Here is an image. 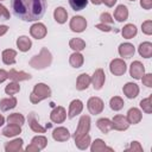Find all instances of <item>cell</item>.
I'll return each instance as SVG.
<instances>
[{"label": "cell", "instance_id": "7402d4cb", "mask_svg": "<svg viewBox=\"0 0 152 152\" xmlns=\"http://www.w3.org/2000/svg\"><path fill=\"white\" fill-rule=\"evenodd\" d=\"M15 57H17V51L13 49H5L1 53V58L4 64L6 65H13L15 64Z\"/></svg>", "mask_w": 152, "mask_h": 152}, {"label": "cell", "instance_id": "e575fe53", "mask_svg": "<svg viewBox=\"0 0 152 152\" xmlns=\"http://www.w3.org/2000/svg\"><path fill=\"white\" fill-rule=\"evenodd\" d=\"M124 100L120 97V96H113L110 100H109V107L114 112H118V110H121L124 108Z\"/></svg>", "mask_w": 152, "mask_h": 152}, {"label": "cell", "instance_id": "4dcf8cb0", "mask_svg": "<svg viewBox=\"0 0 152 152\" xmlns=\"http://www.w3.org/2000/svg\"><path fill=\"white\" fill-rule=\"evenodd\" d=\"M18 101L14 96H10V97H6V99H2L0 100V109L2 112H7L10 109H13L15 106H17Z\"/></svg>", "mask_w": 152, "mask_h": 152}, {"label": "cell", "instance_id": "ba28073f", "mask_svg": "<svg viewBox=\"0 0 152 152\" xmlns=\"http://www.w3.org/2000/svg\"><path fill=\"white\" fill-rule=\"evenodd\" d=\"M90 80H91L90 83L93 84V88H94L95 90L102 89V87H103V84H104V81H106V74H104L103 69H101V68L96 69V70L94 71L93 76L90 77Z\"/></svg>", "mask_w": 152, "mask_h": 152}, {"label": "cell", "instance_id": "7bdbcfd3", "mask_svg": "<svg viewBox=\"0 0 152 152\" xmlns=\"http://www.w3.org/2000/svg\"><path fill=\"white\" fill-rule=\"evenodd\" d=\"M126 152H141L142 151V146L140 145V142L139 141H132L131 142V145H129V147H127L126 150H125Z\"/></svg>", "mask_w": 152, "mask_h": 152}, {"label": "cell", "instance_id": "d590c367", "mask_svg": "<svg viewBox=\"0 0 152 152\" xmlns=\"http://www.w3.org/2000/svg\"><path fill=\"white\" fill-rule=\"evenodd\" d=\"M7 122L8 124H14V125L23 126L25 124V118L20 113H13V114H10L7 116Z\"/></svg>", "mask_w": 152, "mask_h": 152}, {"label": "cell", "instance_id": "8992f818", "mask_svg": "<svg viewBox=\"0 0 152 152\" xmlns=\"http://www.w3.org/2000/svg\"><path fill=\"white\" fill-rule=\"evenodd\" d=\"M109 70L114 76H122V75H125V72L127 70V65L124 59L114 58L109 63Z\"/></svg>", "mask_w": 152, "mask_h": 152}, {"label": "cell", "instance_id": "2e32d148", "mask_svg": "<svg viewBox=\"0 0 152 152\" xmlns=\"http://www.w3.org/2000/svg\"><path fill=\"white\" fill-rule=\"evenodd\" d=\"M83 110V102L78 99H75L70 102L69 104V110H68V118L69 119H72L75 118L76 115L81 114Z\"/></svg>", "mask_w": 152, "mask_h": 152}, {"label": "cell", "instance_id": "ffe728a7", "mask_svg": "<svg viewBox=\"0 0 152 152\" xmlns=\"http://www.w3.org/2000/svg\"><path fill=\"white\" fill-rule=\"evenodd\" d=\"M20 133H21V126L14 125V124H8L1 131V134L6 138H13L15 135H19Z\"/></svg>", "mask_w": 152, "mask_h": 152}, {"label": "cell", "instance_id": "74e56055", "mask_svg": "<svg viewBox=\"0 0 152 152\" xmlns=\"http://www.w3.org/2000/svg\"><path fill=\"white\" fill-rule=\"evenodd\" d=\"M20 91V86H19V82H10L6 87H5V93L7 95H15L17 93Z\"/></svg>", "mask_w": 152, "mask_h": 152}, {"label": "cell", "instance_id": "bcb514c9", "mask_svg": "<svg viewBox=\"0 0 152 152\" xmlns=\"http://www.w3.org/2000/svg\"><path fill=\"white\" fill-rule=\"evenodd\" d=\"M96 28H99L100 31H103V32H110L112 31V26L110 25H107V24H103V23H100V24H96L95 25Z\"/></svg>", "mask_w": 152, "mask_h": 152}, {"label": "cell", "instance_id": "4316f807", "mask_svg": "<svg viewBox=\"0 0 152 152\" xmlns=\"http://www.w3.org/2000/svg\"><path fill=\"white\" fill-rule=\"evenodd\" d=\"M83 63H84V57H83V55L81 52L75 51L74 53L70 55V57H69V64L72 68H76V69L77 68H81L83 65Z\"/></svg>", "mask_w": 152, "mask_h": 152}, {"label": "cell", "instance_id": "3957f363", "mask_svg": "<svg viewBox=\"0 0 152 152\" xmlns=\"http://www.w3.org/2000/svg\"><path fill=\"white\" fill-rule=\"evenodd\" d=\"M50 96H51V88L45 83H37L33 87L32 93L30 94V101L31 103L36 104Z\"/></svg>", "mask_w": 152, "mask_h": 152}, {"label": "cell", "instance_id": "f907efd6", "mask_svg": "<svg viewBox=\"0 0 152 152\" xmlns=\"http://www.w3.org/2000/svg\"><path fill=\"white\" fill-rule=\"evenodd\" d=\"M118 0H102V2L107 6V7H113L115 4H116Z\"/></svg>", "mask_w": 152, "mask_h": 152}, {"label": "cell", "instance_id": "d6986e66", "mask_svg": "<svg viewBox=\"0 0 152 152\" xmlns=\"http://www.w3.org/2000/svg\"><path fill=\"white\" fill-rule=\"evenodd\" d=\"M126 118H127L129 125H137V124H139V122L141 121V119H142V113H141V110H140L139 108L133 107V108H129V109H128Z\"/></svg>", "mask_w": 152, "mask_h": 152}, {"label": "cell", "instance_id": "52a82bcc", "mask_svg": "<svg viewBox=\"0 0 152 152\" xmlns=\"http://www.w3.org/2000/svg\"><path fill=\"white\" fill-rule=\"evenodd\" d=\"M69 26H70V30L72 32L81 33L87 28V20L82 15H75V17H72L70 19Z\"/></svg>", "mask_w": 152, "mask_h": 152}, {"label": "cell", "instance_id": "ab89813d", "mask_svg": "<svg viewBox=\"0 0 152 152\" xmlns=\"http://www.w3.org/2000/svg\"><path fill=\"white\" fill-rule=\"evenodd\" d=\"M140 108L145 113H147V114H151L152 113V95H150L148 97L142 99L140 101Z\"/></svg>", "mask_w": 152, "mask_h": 152}, {"label": "cell", "instance_id": "60d3db41", "mask_svg": "<svg viewBox=\"0 0 152 152\" xmlns=\"http://www.w3.org/2000/svg\"><path fill=\"white\" fill-rule=\"evenodd\" d=\"M141 30H142V33L147 34V36H151L152 34V20H146L141 24Z\"/></svg>", "mask_w": 152, "mask_h": 152}, {"label": "cell", "instance_id": "f35d334b", "mask_svg": "<svg viewBox=\"0 0 152 152\" xmlns=\"http://www.w3.org/2000/svg\"><path fill=\"white\" fill-rule=\"evenodd\" d=\"M89 0H69V5L74 11H82L87 7Z\"/></svg>", "mask_w": 152, "mask_h": 152}, {"label": "cell", "instance_id": "5bb4252c", "mask_svg": "<svg viewBox=\"0 0 152 152\" xmlns=\"http://www.w3.org/2000/svg\"><path fill=\"white\" fill-rule=\"evenodd\" d=\"M112 125H113V129H116V131H126L129 127V122L127 118L121 114H118L113 118Z\"/></svg>", "mask_w": 152, "mask_h": 152}, {"label": "cell", "instance_id": "ac0fdd59", "mask_svg": "<svg viewBox=\"0 0 152 152\" xmlns=\"http://www.w3.org/2000/svg\"><path fill=\"white\" fill-rule=\"evenodd\" d=\"M118 51H119L120 57H122V58H131V57H133V55L135 52V48L131 43H121L119 45Z\"/></svg>", "mask_w": 152, "mask_h": 152}, {"label": "cell", "instance_id": "db71d44e", "mask_svg": "<svg viewBox=\"0 0 152 152\" xmlns=\"http://www.w3.org/2000/svg\"><path fill=\"white\" fill-rule=\"evenodd\" d=\"M4 124H5V118L2 116V114H0V127H1Z\"/></svg>", "mask_w": 152, "mask_h": 152}, {"label": "cell", "instance_id": "30bf717a", "mask_svg": "<svg viewBox=\"0 0 152 152\" xmlns=\"http://www.w3.org/2000/svg\"><path fill=\"white\" fill-rule=\"evenodd\" d=\"M48 33V28L43 23H34L30 27V34L34 39H43Z\"/></svg>", "mask_w": 152, "mask_h": 152}, {"label": "cell", "instance_id": "e0dca14e", "mask_svg": "<svg viewBox=\"0 0 152 152\" xmlns=\"http://www.w3.org/2000/svg\"><path fill=\"white\" fill-rule=\"evenodd\" d=\"M27 120H28V126H30L31 131H33L34 133H45V132H46V127L42 126V125L38 122V119H37L34 112L30 113Z\"/></svg>", "mask_w": 152, "mask_h": 152}, {"label": "cell", "instance_id": "9f6ffc18", "mask_svg": "<svg viewBox=\"0 0 152 152\" xmlns=\"http://www.w3.org/2000/svg\"><path fill=\"white\" fill-rule=\"evenodd\" d=\"M1 1H4V0H0V2H1Z\"/></svg>", "mask_w": 152, "mask_h": 152}, {"label": "cell", "instance_id": "9c48e42d", "mask_svg": "<svg viewBox=\"0 0 152 152\" xmlns=\"http://www.w3.org/2000/svg\"><path fill=\"white\" fill-rule=\"evenodd\" d=\"M66 119V110L62 106L55 107L50 113V120L53 124H63Z\"/></svg>", "mask_w": 152, "mask_h": 152}, {"label": "cell", "instance_id": "836d02e7", "mask_svg": "<svg viewBox=\"0 0 152 152\" xmlns=\"http://www.w3.org/2000/svg\"><path fill=\"white\" fill-rule=\"evenodd\" d=\"M69 46L70 49H72L74 51H82L86 49V42L81 38H71L69 40Z\"/></svg>", "mask_w": 152, "mask_h": 152}, {"label": "cell", "instance_id": "7c38bea8", "mask_svg": "<svg viewBox=\"0 0 152 152\" xmlns=\"http://www.w3.org/2000/svg\"><path fill=\"white\" fill-rule=\"evenodd\" d=\"M7 78H10L11 81H14V82H21V81L31 80L32 76H31V74H28V72L18 71V70H15V69H11L10 71H7Z\"/></svg>", "mask_w": 152, "mask_h": 152}, {"label": "cell", "instance_id": "6da1fadb", "mask_svg": "<svg viewBox=\"0 0 152 152\" xmlns=\"http://www.w3.org/2000/svg\"><path fill=\"white\" fill-rule=\"evenodd\" d=\"M13 14L24 21H37L43 18L46 0H11Z\"/></svg>", "mask_w": 152, "mask_h": 152}, {"label": "cell", "instance_id": "11a10c76", "mask_svg": "<svg viewBox=\"0 0 152 152\" xmlns=\"http://www.w3.org/2000/svg\"><path fill=\"white\" fill-rule=\"evenodd\" d=\"M128 1H135V0H128Z\"/></svg>", "mask_w": 152, "mask_h": 152}, {"label": "cell", "instance_id": "484cf974", "mask_svg": "<svg viewBox=\"0 0 152 152\" xmlns=\"http://www.w3.org/2000/svg\"><path fill=\"white\" fill-rule=\"evenodd\" d=\"M32 46V42L27 36H20L17 39V48L21 52H27Z\"/></svg>", "mask_w": 152, "mask_h": 152}, {"label": "cell", "instance_id": "f1b7e54d", "mask_svg": "<svg viewBox=\"0 0 152 152\" xmlns=\"http://www.w3.org/2000/svg\"><path fill=\"white\" fill-rule=\"evenodd\" d=\"M138 52L144 58H151L152 57V43L151 42L140 43V45L138 48Z\"/></svg>", "mask_w": 152, "mask_h": 152}, {"label": "cell", "instance_id": "8fae6325", "mask_svg": "<svg viewBox=\"0 0 152 152\" xmlns=\"http://www.w3.org/2000/svg\"><path fill=\"white\" fill-rule=\"evenodd\" d=\"M145 74V66L140 61H134L129 66V75L134 80H140Z\"/></svg>", "mask_w": 152, "mask_h": 152}, {"label": "cell", "instance_id": "277c9868", "mask_svg": "<svg viewBox=\"0 0 152 152\" xmlns=\"http://www.w3.org/2000/svg\"><path fill=\"white\" fill-rule=\"evenodd\" d=\"M90 116L89 115H82L78 120V125H77V128L74 133V139L76 138H80L87 133H89V129H90Z\"/></svg>", "mask_w": 152, "mask_h": 152}, {"label": "cell", "instance_id": "9a60e30c", "mask_svg": "<svg viewBox=\"0 0 152 152\" xmlns=\"http://www.w3.org/2000/svg\"><path fill=\"white\" fill-rule=\"evenodd\" d=\"M52 138H53V140L59 141V142L68 141L70 139V132L65 127H62V126L61 127H56L52 131Z\"/></svg>", "mask_w": 152, "mask_h": 152}, {"label": "cell", "instance_id": "7dc6e473", "mask_svg": "<svg viewBox=\"0 0 152 152\" xmlns=\"http://www.w3.org/2000/svg\"><path fill=\"white\" fill-rule=\"evenodd\" d=\"M140 6L144 10H151L152 8V0H140Z\"/></svg>", "mask_w": 152, "mask_h": 152}, {"label": "cell", "instance_id": "d4e9b609", "mask_svg": "<svg viewBox=\"0 0 152 152\" xmlns=\"http://www.w3.org/2000/svg\"><path fill=\"white\" fill-rule=\"evenodd\" d=\"M128 18V10L125 5H118L114 10V19L119 23H124Z\"/></svg>", "mask_w": 152, "mask_h": 152}, {"label": "cell", "instance_id": "ee69618b", "mask_svg": "<svg viewBox=\"0 0 152 152\" xmlns=\"http://www.w3.org/2000/svg\"><path fill=\"white\" fill-rule=\"evenodd\" d=\"M140 80L142 81V84L146 86L147 88L152 87V74H144V76Z\"/></svg>", "mask_w": 152, "mask_h": 152}, {"label": "cell", "instance_id": "cb8c5ba5", "mask_svg": "<svg viewBox=\"0 0 152 152\" xmlns=\"http://www.w3.org/2000/svg\"><path fill=\"white\" fill-rule=\"evenodd\" d=\"M23 144H24V140L21 138L13 139L5 144V151L6 152H19L23 150Z\"/></svg>", "mask_w": 152, "mask_h": 152}, {"label": "cell", "instance_id": "b9f144b4", "mask_svg": "<svg viewBox=\"0 0 152 152\" xmlns=\"http://www.w3.org/2000/svg\"><path fill=\"white\" fill-rule=\"evenodd\" d=\"M100 20H101V23L107 24V25H112V24L114 23L113 17H112L108 12H103V13H101V15H100Z\"/></svg>", "mask_w": 152, "mask_h": 152}, {"label": "cell", "instance_id": "f546056e", "mask_svg": "<svg viewBox=\"0 0 152 152\" xmlns=\"http://www.w3.org/2000/svg\"><path fill=\"white\" fill-rule=\"evenodd\" d=\"M96 126L97 128L103 133V134H107L108 132H110L113 129V125H112V120L107 119V118H101L96 121Z\"/></svg>", "mask_w": 152, "mask_h": 152}, {"label": "cell", "instance_id": "f5cc1de1", "mask_svg": "<svg viewBox=\"0 0 152 152\" xmlns=\"http://www.w3.org/2000/svg\"><path fill=\"white\" fill-rule=\"evenodd\" d=\"M94 5H101L102 4V0H90Z\"/></svg>", "mask_w": 152, "mask_h": 152}, {"label": "cell", "instance_id": "83f0119b", "mask_svg": "<svg viewBox=\"0 0 152 152\" xmlns=\"http://www.w3.org/2000/svg\"><path fill=\"white\" fill-rule=\"evenodd\" d=\"M138 33V28L134 24H126L122 30H121V34L125 39H132L133 37H135Z\"/></svg>", "mask_w": 152, "mask_h": 152}, {"label": "cell", "instance_id": "681fc988", "mask_svg": "<svg viewBox=\"0 0 152 152\" xmlns=\"http://www.w3.org/2000/svg\"><path fill=\"white\" fill-rule=\"evenodd\" d=\"M7 80V71L4 69H0V83L5 82Z\"/></svg>", "mask_w": 152, "mask_h": 152}, {"label": "cell", "instance_id": "7a4b0ae2", "mask_svg": "<svg viewBox=\"0 0 152 152\" xmlns=\"http://www.w3.org/2000/svg\"><path fill=\"white\" fill-rule=\"evenodd\" d=\"M51 63H52V55H51L50 50H48V48H42L40 52L38 55H34L28 61L30 66L36 70L46 69L51 65Z\"/></svg>", "mask_w": 152, "mask_h": 152}, {"label": "cell", "instance_id": "44dd1931", "mask_svg": "<svg viewBox=\"0 0 152 152\" xmlns=\"http://www.w3.org/2000/svg\"><path fill=\"white\" fill-rule=\"evenodd\" d=\"M90 151L91 152H113L114 150L104 144L102 139H95L93 142H90Z\"/></svg>", "mask_w": 152, "mask_h": 152}, {"label": "cell", "instance_id": "816d5d0a", "mask_svg": "<svg viewBox=\"0 0 152 152\" xmlns=\"http://www.w3.org/2000/svg\"><path fill=\"white\" fill-rule=\"evenodd\" d=\"M7 31H8V26L7 25H0V37L4 36Z\"/></svg>", "mask_w": 152, "mask_h": 152}, {"label": "cell", "instance_id": "603a6c76", "mask_svg": "<svg viewBox=\"0 0 152 152\" xmlns=\"http://www.w3.org/2000/svg\"><path fill=\"white\" fill-rule=\"evenodd\" d=\"M90 82H91L90 76H89L88 74L83 72V74L78 75V77H77V80H76V89L80 90V91L86 90V89H88V87L90 86Z\"/></svg>", "mask_w": 152, "mask_h": 152}, {"label": "cell", "instance_id": "1f68e13d", "mask_svg": "<svg viewBox=\"0 0 152 152\" xmlns=\"http://www.w3.org/2000/svg\"><path fill=\"white\" fill-rule=\"evenodd\" d=\"M53 18L58 24H64L66 23L68 19V12L64 7H57L53 11Z\"/></svg>", "mask_w": 152, "mask_h": 152}, {"label": "cell", "instance_id": "5b68a950", "mask_svg": "<svg viewBox=\"0 0 152 152\" xmlns=\"http://www.w3.org/2000/svg\"><path fill=\"white\" fill-rule=\"evenodd\" d=\"M87 108H88V110H89L90 114L97 115V114L102 113V110L104 108V103H103V101L100 97L91 96V97H89V100L87 102Z\"/></svg>", "mask_w": 152, "mask_h": 152}, {"label": "cell", "instance_id": "4fadbf2b", "mask_svg": "<svg viewBox=\"0 0 152 152\" xmlns=\"http://www.w3.org/2000/svg\"><path fill=\"white\" fill-rule=\"evenodd\" d=\"M139 91H140L139 86L133 82H127L122 87V93L127 99H135L139 95Z\"/></svg>", "mask_w": 152, "mask_h": 152}, {"label": "cell", "instance_id": "d6a6232c", "mask_svg": "<svg viewBox=\"0 0 152 152\" xmlns=\"http://www.w3.org/2000/svg\"><path fill=\"white\" fill-rule=\"evenodd\" d=\"M90 142H91V139H90V135L88 133L75 139V145L80 150H87L90 146Z\"/></svg>", "mask_w": 152, "mask_h": 152}, {"label": "cell", "instance_id": "8d00e7d4", "mask_svg": "<svg viewBox=\"0 0 152 152\" xmlns=\"http://www.w3.org/2000/svg\"><path fill=\"white\" fill-rule=\"evenodd\" d=\"M31 144H33L34 146H37V147L39 148V151H42V150H44V148L46 147V145H48V139H46V137H44V135H36V137L32 138Z\"/></svg>", "mask_w": 152, "mask_h": 152}, {"label": "cell", "instance_id": "c3c4849f", "mask_svg": "<svg viewBox=\"0 0 152 152\" xmlns=\"http://www.w3.org/2000/svg\"><path fill=\"white\" fill-rule=\"evenodd\" d=\"M25 151H26V152H39V148H38L37 146H34L33 144H30V145L25 148Z\"/></svg>", "mask_w": 152, "mask_h": 152}, {"label": "cell", "instance_id": "f6af8a7d", "mask_svg": "<svg viewBox=\"0 0 152 152\" xmlns=\"http://www.w3.org/2000/svg\"><path fill=\"white\" fill-rule=\"evenodd\" d=\"M0 18H4L5 20H8L11 18V14H10L8 10L2 4H0Z\"/></svg>", "mask_w": 152, "mask_h": 152}]
</instances>
